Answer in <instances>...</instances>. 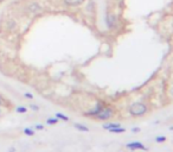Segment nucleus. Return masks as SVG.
<instances>
[{
    "label": "nucleus",
    "mask_w": 173,
    "mask_h": 152,
    "mask_svg": "<svg viewBox=\"0 0 173 152\" xmlns=\"http://www.w3.org/2000/svg\"><path fill=\"white\" fill-rule=\"evenodd\" d=\"M129 112L134 117H141L147 112V106L141 102H135L129 107Z\"/></svg>",
    "instance_id": "1"
},
{
    "label": "nucleus",
    "mask_w": 173,
    "mask_h": 152,
    "mask_svg": "<svg viewBox=\"0 0 173 152\" xmlns=\"http://www.w3.org/2000/svg\"><path fill=\"white\" fill-rule=\"evenodd\" d=\"M112 117H113V111L110 108H106V107H103L102 111L96 115V118L99 120H108Z\"/></svg>",
    "instance_id": "2"
},
{
    "label": "nucleus",
    "mask_w": 173,
    "mask_h": 152,
    "mask_svg": "<svg viewBox=\"0 0 173 152\" xmlns=\"http://www.w3.org/2000/svg\"><path fill=\"white\" fill-rule=\"evenodd\" d=\"M126 146L129 150H145V151L147 150L146 146L144 145L142 143H140V141H132V143H128Z\"/></svg>",
    "instance_id": "3"
},
{
    "label": "nucleus",
    "mask_w": 173,
    "mask_h": 152,
    "mask_svg": "<svg viewBox=\"0 0 173 152\" xmlns=\"http://www.w3.org/2000/svg\"><path fill=\"white\" fill-rule=\"evenodd\" d=\"M107 25H108L109 29H114L116 26V17L113 13L107 14Z\"/></svg>",
    "instance_id": "4"
},
{
    "label": "nucleus",
    "mask_w": 173,
    "mask_h": 152,
    "mask_svg": "<svg viewBox=\"0 0 173 152\" xmlns=\"http://www.w3.org/2000/svg\"><path fill=\"white\" fill-rule=\"evenodd\" d=\"M102 108H103V104H102V102H99V104L95 106V108L91 109L90 112L86 113V115H88V117H96V115L102 111Z\"/></svg>",
    "instance_id": "5"
},
{
    "label": "nucleus",
    "mask_w": 173,
    "mask_h": 152,
    "mask_svg": "<svg viewBox=\"0 0 173 152\" xmlns=\"http://www.w3.org/2000/svg\"><path fill=\"white\" fill-rule=\"evenodd\" d=\"M83 2H84V0H64V4L68 6H78Z\"/></svg>",
    "instance_id": "6"
},
{
    "label": "nucleus",
    "mask_w": 173,
    "mask_h": 152,
    "mask_svg": "<svg viewBox=\"0 0 173 152\" xmlns=\"http://www.w3.org/2000/svg\"><path fill=\"white\" fill-rule=\"evenodd\" d=\"M73 127L76 128V130H78V131H81V132H89V128L86 127V126L82 125V124H73Z\"/></svg>",
    "instance_id": "7"
},
{
    "label": "nucleus",
    "mask_w": 173,
    "mask_h": 152,
    "mask_svg": "<svg viewBox=\"0 0 173 152\" xmlns=\"http://www.w3.org/2000/svg\"><path fill=\"white\" fill-rule=\"evenodd\" d=\"M102 127L104 130H110V128H115V127H120V124H118V122H110V124H104Z\"/></svg>",
    "instance_id": "8"
},
{
    "label": "nucleus",
    "mask_w": 173,
    "mask_h": 152,
    "mask_svg": "<svg viewBox=\"0 0 173 152\" xmlns=\"http://www.w3.org/2000/svg\"><path fill=\"white\" fill-rule=\"evenodd\" d=\"M110 133H123L126 132V130L123 128V127H115V128H110V130H108Z\"/></svg>",
    "instance_id": "9"
},
{
    "label": "nucleus",
    "mask_w": 173,
    "mask_h": 152,
    "mask_svg": "<svg viewBox=\"0 0 173 152\" xmlns=\"http://www.w3.org/2000/svg\"><path fill=\"white\" fill-rule=\"evenodd\" d=\"M56 118L58 120H63V121H69V118L67 115H64L63 113H56Z\"/></svg>",
    "instance_id": "10"
},
{
    "label": "nucleus",
    "mask_w": 173,
    "mask_h": 152,
    "mask_svg": "<svg viewBox=\"0 0 173 152\" xmlns=\"http://www.w3.org/2000/svg\"><path fill=\"white\" fill-rule=\"evenodd\" d=\"M47 125H56V124H58V119L57 118H49L47 120Z\"/></svg>",
    "instance_id": "11"
},
{
    "label": "nucleus",
    "mask_w": 173,
    "mask_h": 152,
    "mask_svg": "<svg viewBox=\"0 0 173 152\" xmlns=\"http://www.w3.org/2000/svg\"><path fill=\"white\" fill-rule=\"evenodd\" d=\"M24 133L26 134V136H33L34 134V131L32 130V128H30V127H26V128H24Z\"/></svg>",
    "instance_id": "12"
},
{
    "label": "nucleus",
    "mask_w": 173,
    "mask_h": 152,
    "mask_svg": "<svg viewBox=\"0 0 173 152\" xmlns=\"http://www.w3.org/2000/svg\"><path fill=\"white\" fill-rule=\"evenodd\" d=\"M16 112L17 113H26L27 112V108L24 106H18L16 108Z\"/></svg>",
    "instance_id": "13"
},
{
    "label": "nucleus",
    "mask_w": 173,
    "mask_h": 152,
    "mask_svg": "<svg viewBox=\"0 0 173 152\" xmlns=\"http://www.w3.org/2000/svg\"><path fill=\"white\" fill-rule=\"evenodd\" d=\"M155 141H157V143H165V141H166V137H164V136L157 137V138H155Z\"/></svg>",
    "instance_id": "14"
},
{
    "label": "nucleus",
    "mask_w": 173,
    "mask_h": 152,
    "mask_svg": "<svg viewBox=\"0 0 173 152\" xmlns=\"http://www.w3.org/2000/svg\"><path fill=\"white\" fill-rule=\"evenodd\" d=\"M24 96H25L26 99H33V95H32L31 93H25V94H24Z\"/></svg>",
    "instance_id": "15"
},
{
    "label": "nucleus",
    "mask_w": 173,
    "mask_h": 152,
    "mask_svg": "<svg viewBox=\"0 0 173 152\" xmlns=\"http://www.w3.org/2000/svg\"><path fill=\"white\" fill-rule=\"evenodd\" d=\"M30 108L32 111H39V106H36V105H30Z\"/></svg>",
    "instance_id": "16"
},
{
    "label": "nucleus",
    "mask_w": 173,
    "mask_h": 152,
    "mask_svg": "<svg viewBox=\"0 0 173 152\" xmlns=\"http://www.w3.org/2000/svg\"><path fill=\"white\" fill-rule=\"evenodd\" d=\"M34 128H36V130H43V128H44V125H40V124H37V125H34Z\"/></svg>",
    "instance_id": "17"
},
{
    "label": "nucleus",
    "mask_w": 173,
    "mask_h": 152,
    "mask_svg": "<svg viewBox=\"0 0 173 152\" xmlns=\"http://www.w3.org/2000/svg\"><path fill=\"white\" fill-rule=\"evenodd\" d=\"M132 132H134V133H136V132H140V128H139V127H134L133 130H132Z\"/></svg>",
    "instance_id": "18"
},
{
    "label": "nucleus",
    "mask_w": 173,
    "mask_h": 152,
    "mask_svg": "<svg viewBox=\"0 0 173 152\" xmlns=\"http://www.w3.org/2000/svg\"><path fill=\"white\" fill-rule=\"evenodd\" d=\"M2 104H4V102H2V98H1V95H0V107L2 106Z\"/></svg>",
    "instance_id": "19"
},
{
    "label": "nucleus",
    "mask_w": 173,
    "mask_h": 152,
    "mask_svg": "<svg viewBox=\"0 0 173 152\" xmlns=\"http://www.w3.org/2000/svg\"><path fill=\"white\" fill-rule=\"evenodd\" d=\"M7 152H14V147H12L11 150H8V151H7Z\"/></svg>",
    "instance_id": "20"
},
{
    "label": "nucleus",
    "mask_w": 173,
    "mask_h": 152,
    "mask_svg": "<svg viewBox=\"0 0 173 152\" xmlns=\"http://www.w3.org/2000/svg\"><path fill=\"white\" fill-rule=\"evenodd\" d=\"M0 117H1V108H0Z\"/></svg>",
    "instance_id": "21"
},
{
    "label": "nucleus",
    "mask_w": 173,
    "mask_h": 152,
    "mask_svg": "<svg viewBox=\"0 0 173 152\" xmlns=\"http://www.w3.org/2000/svg\"><path fill=\"white\" fill-rule=\"evenodd\" d=\"M1 1H2V0H0V2H1Z\"/></svg>",
    "instance_id": "22"
}]
</instances>
